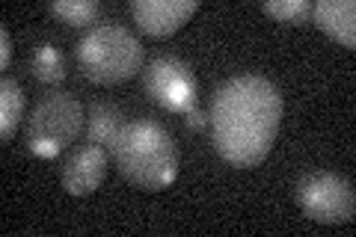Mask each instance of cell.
I'll use <instances>...</instances> for the list:
<instances>
[{"label":"cell","mask_w":356,"mask_h":237,"mask_svg":"<svg viewBox=\"0 0 356 237\" xmlns=\"http://www.w3.org/2000/svg\"><path fill=\"white\" fill-rule=\"evenodd\" d=\"M110 157L122 175L140 190H166L178 175V149L170 131L152 119L125 122Z\"/></svg>","instance_id":"obj_2"},{"label":"cell","mask_w":356,"mask_h":237,"mask_svg":"<svg viewBox=\"0 0 356 237\" xmlns=\"http://www.w3.org/2000/svg\"><path fill=\"white\" fill-rule=\"evenodd\" d=\"M30 74L42 83H60L65 77L63 51L54 42H39L30 54Z\"/></svg>","instance_id":"obj_12"},{"label":"cell","mask_w":356,"mask_h":237,"mask_svg":"<svg viewBox=\"0 0 356 237\" xmlns=\"http://www.w3.org/2000/svg\"><path fill=\"white\" fill-rule=\"evenodd\" d=\"M315 24L341 42L344 48H356V3L353 0H318L312 9Z\"/></svg>","instance_id":"obj_9"},{"label":"cell","mask_w":356,"mask_h":237,"mask_svg":"<svg viewBox=\"0 0 356 237\" xmlns=\"http://www.w3.org/2000/svg\"><path fill=\"white\" fill-rule=\"evenodd\" d=\"M261 9L273 21H282V24H306L315 3L312 0H264Z\"/></svg>","instance_id":"obj_14"},{"label":"cell","mask_w":356,"mask_h":237,"mask_svg":"<svg viewBox=\"0 0 356 237\" xmlns=\"http://www.w3.org/2000/svg\"><path fill=\"white\" fill-rule=\"evenodd\" d=\"M199 9L196 0H134L131 15L146 36H172Z\"/></svg>","instance_id":"obj_8"},{"label":"cell","mask_w":356,"mask_h":237,"mask_svg":"<svg viewBox=\"0 0 356 237\" xmlns=\"http://www.w3.org/2000/svg\"><path fill=\"white\" fill-rule=\"evenodd\" d=\"M81 72L92 83H122L143 69V42L122 24H95L74 44Z\"/></svg>","instance_id":"obj_3"},{"label":"cell","mask_w":356,"mask_h":237,"mask_svg":"<svg viewBox=\"0 0 356 237\" xmlns=\"http://www.w3.org/2000/svg\"><path fill=\"white\" fill-rule=\"evenodd\" d=\"M208 122L222 161L235 169H252L270 154L280 133L282 95L261 74H238L217 86Z\"/></svg>","instance_id":"obj_1"},{"label":"cell","mask_w":356,"mask_h":237,"mask_svg":"<svg viewBox=\"0 0 356 237\" xmlns=\"http://www.w3.org/2000/svg\"><path fill=\"white\" fill-rule=\"evenodd\" d=\"M184 116H187V128H191V131H202V128L208 125V116H205V113L199 110L196 104H193L191 110H187Z\"/></svg>","instance_id":"obj_16"},{"label":"cell","mask_w":356,"mask_h":237,"mask_svg":"<svg viewBox=\"0 0 356 237\" xmlns=\"http://www.w3.org/2000/svg\"><path fill=\"white\" fill-rule=\"evenodd\" d=\"M83 131V104L72 92L54 89L36 101L27 119V149L36 157H57L81 137Z\"/></svg>","instance_id":"obj_4"},{"label":"cell","mask_w":356,"mask_h":237,"mask_svg":"<svg viewBox=\"0 0 356 237\" xmlns=\"http://www.w3.org/2000/svg\"><path fill=\"white\" fill-rule=\"evenodd\" d=\"M143 83H146V92L154 104H161L170 113H187L196 104V74L178 56H154L143 72Z\"/></svg>","instance_id":"obj_6"},{"label":"cell","mask_w":356,"mask_h":237,"mask_svg":"<svg viewBox=\"0 0 356 237\" xmlns=\"http://www.w3.org/2000/svg\"><path fill=\"white\" fill-rule=\"evenodd\" d=\"M107 149L104 145H81L74 149L63 163V172H60V181L63 190L69 196H92L98 187L104 184V175H107Z\"/></svg>","instance_id":"obj_7"},{"label":"cell","mask_w":356,"mask_h":237,"mask_svg":"<svg viewBox=\"0 0 356 237\" xmlns=\"http://www.w3.org/2000/svg\"><path fill=\"white\" fill-rule=\"evenodd\" d=\"M125 116H122V110L113 107V104H92L86 113V137L89 142L95 145H104V149L110 152V145L116 142L119 131L125 128V122H122Z\"/></svg>","instance_id":"obj_10"},{"label":"cell","mask_w":356,"mask_h":237,"mask_svg":"<svg viewBox=\"0 0 356 237\" xmlns=\"http://www.w3.org/2000/svg\"><path fill=\"white\" fill-rule=\"evenodd\" d=\"M21 116H24V89L13 77H3L0 81V137L3 142H13Z\"/></svg>","instance_id":"obj_11"},{"label":"cell","mask_w":356,"mask_h":237,"mask_svg":"<svg viewBox=\"0 0 356 237\" xmlns=\"http://www.w3.org/2000/svg\"><path fill=\"white\" fill-rule=\"evenodd\" d=\"M9 63H13V39H9L6 27H0V65L9 69Z\"/></svg>","instance_id":"obj_15"},{"label":"cell","mask_w":356,"mask_h":237,"mask_svg":"<svg viewBox=\"0 0 356 237\" xmlns=\"http://www.w3.org/2000/svg\"><path fill=\"white\" fill-rule=\"evenodd\" d=\"M51 13L69 27H89L95 24V18L102 15V6L95 0H54Z\"/></svg>","instance_id":"obj_13"},{"label":"cell","mask_w":356,"mask_h":237,"mask_svg":"<svg viewBox=\"0 0 356 237\" xmlns=\"http://www.w3.org/2000/svg\"><path fill=\"white\" fill-rule=\"evenodd\" d=\"M297 208L315 222H353L356 193L353 184L336 172H309L294 184Z\"/></svg>","instance_id":"obj_5"}]
</instances>
